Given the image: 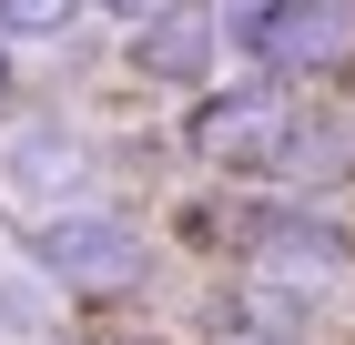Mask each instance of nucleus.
<instances>
[{"label":"nucleus","instance_id":"nucleus-10","mask_svg":"<svg viewBox=\"0 0 355 345\" xmlns=\"http://www.w3.org/2000/svg\"><path fill=\"white\" fill-rule=\"evenodd\" d=\"M112 345H153V335H112Z\"/></svg>","mask_w":355,"mask_h":345},{"label":"nucleus","instance_id":"nucleus-9","mask_svg":"<svg viewBox=\"0 0 355 345\" xmlns=\"http://www.w3.org/2000/svg\"><path fill=\"white\" fill-rule=\"evenodd\" d=\"M0 102H10V41H0Z\"/></svg>","mask_w":355,"mask_h":345},{"label":"nucleus","instance_id":"nucleus-2","mask_svg":"<svg viewBox=\"0 0 355 345\" xmlns=\"http://www.w3.org/2000/svg\"><path fill=\"white\" fill-rule=\"evenodd\" d=\"M234 41L274 81H295V71H335L345 41H355V21H345V0H254L244 21H234Z\"/></svg>","mask_w":355,"mask_h":345},{"label":"nucleus","instance_id":"nucleus-1","mask_svg":"<svg viewBox=\"0 0 355 345\" xmlns=\"http://www.w3.org/2000/svg\"><path fill=\"white\" fill-rule=\"evenodd\" d=\"M193 153L223 162V173H284V153H295V92L284 81H223L214 102L193 112Z\"/></svg>","mask_w":355,"mask_h":345},{"label":"nucleus","instance_id":"nucleus-3","mask_svg":"<svg viewBox=\"0 0 355 345\" xmlns=\"http://www.w3.org/2000/svg\"><path fill=\"white\" fill-rule=\"evenodd\" d=\"M41 274L71 294H132L142 285V234L122 213H61L41 224Z\"/></svg>","mask_w":355,"mask_h":345},{"label":"nucleus","instance_id":"nucleus-6","mask_svg":"<svg viewBox=\"0 0 355 345\" xmlns=\"http://www.w3.org/2000/svg\"><path fill=\"white\" fill-rule=\"evenodd\" d=\"M82 21V0H0V41H61Z\"/></svg>","mask_w":355,"mask_h":345},{"label":"nucleus","instance_id":"nucleus-5","mask_svg":"<svg viewBox=\"0 0 355 345\" xmlns=\"http://www.w3.org/2000/svg\"><path fill=\"white\" fill-rule=\"evenodd\" d=\"M203 61H214V21L203 10L132 31V71H153V81H203Z\"/></svg>","mask_w":355,"mask_h":345},{"label":"nucleus","instance_id":"nucleus-8","mask_svg":"<svg viewBox=\"0 0 355 345\" xmlns=\"http://www.w3.org/2000/svg\"><path fill=\"white\" fill-rule=\"evenodd\" d=\"M183 10H203V0H102V21H122V31H153V21H183Z\"/></svg>","mask_w":355,"mask_h":345},{"label":"nucleus","instance_id":"nucleus-4","mask_svg":"<svg viewBox=\"0 0 355 345\" xmlns=\"http://www.w3.org/2000/svg\"><path fill=\"white\" fill-rule=\"evenodd\" d=\"M345 264H355V244L335 234L325 213H274V224H254V274H264V285H284V294H325V285H345Z\"/></svg>","mask_w":355,"mask_h":345},{"label":"nucleus","instance_id":"nucleus-7","mask_svg":"<svg viewBox=\"0 0 355 345\" xmlns=\"http://www.w3.org/2000/svg\"><path fill=\"white\" fill-rule=\"evenodd\" d=\"M345 162H355V133H304V122H295V153H284V173L325 183V173H345Z\"/></svg>","mask_w":355,"mask_h":345}]
</instances>
